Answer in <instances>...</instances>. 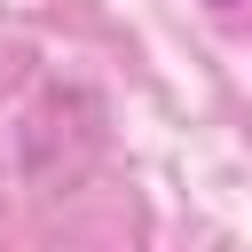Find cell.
Instances as JSON below:
<instances>
[{
  "label": "cell",
  "mask_w": 252,
  "mask_h": 252,
  "mask_svg": "<svg viewBox=\"0 0 252 252\" xmlns=\"http://www.w3.org/2000/svg\"><path fill=\"white\" fill-rule=\"evenodd\" d=\"M213 8H236V0H213Z\"/></svg>",
  "instance_id": "obj_1"
}]
</instances>
